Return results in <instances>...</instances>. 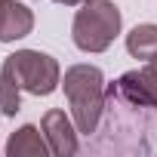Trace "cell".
<instances>
[{"label":"cell","instance_id":"1","mask_svg":"<svg viewBox=\"0 0 157 157\" xmlns=\"http://www.w3.org/2000/svg\"><path fill=\"white\" fill-rule=\"evenodd\" d=\"M62 90L71 108V117L80 136H93L105 114V74L96 65H71L62 77Z\"/></svg>","mask_w":157,"mask_h":157},{"label":"cell","instance_id":"2","mask_svg":"<svg viewBox=\"0 0 157 157\" xmlns=\"http://www.w3.org/2000/svg\"><path fill=\"white\" fill-rule=\"evenodd\" d=\"M123 28V16L114 0H86L80 3L71 25V40L80 52H105Z\"/></svg>","mask_w":157,"mask_h":157},{"label":"cell","instance_id":"3","mask_svg":"<svg viewBox=\"0 0 157 157\" xmlns=\"http://www.w3.org/2000/svg\"><path fill=\"white\" fill-rule=\"evenodd\" d=\"M0 71H6L19 83V90L31 93V96H49L62 83L59 62L49 52H40V49H19V52L6 56L3 65H0Z\"/></svg>","mask_w":157,"mask_h":157},{"label":"cell","instance_id":"4","mask_svg":"<svg viewBox=\"0 0 157 157\" xmlns=\"http://www.w3.org/2000/svg\"><path fill=\"white\" fill-rule=\"evenodd\" d=\"M114 90L129 105L145 108V111H157V56L151 62H145V68L120 74V80L114 83Z\"/></svg>","mask_w":157,"mask_h":157},{"label":"cell","instance_id":"5","mask_svg":"<svg viewBox=\"0 0 157 157\" xmlns=\"http://www.w3.org/2000/svg\"><path fill=\"white\" fill-rule=\"evenodd\" d=\"M40 129L46 136V145L52 154L59 157H68V154H77L80 151V142H77V123L74 117H68L62 108H49L40 120Z\"/></svg>","mask_w":157,"mask_h":157},{"label":"cell","instance_id":"6","mask_svg":"<svg viewBox=\"0 0 157 157\" xmlns=\"http://www.w3.org/2000/svg\"><path fill=\"white\" fill-rule=\"evenodd\" d=\"M34 31V13L19 0H0V43L22 40Z\"/></svg>","mask_w":157,"mask_h":157},{"label":"cell","instance_id":"7","mask_svg":"<svg viewBox=\"0 0 157 157\" xmlns=\"http://www.w3.org/2000/svg\"><path fill=\"white\" fill-rule=\"evenodd\" d=\"M46 151H49V145H46L43 129H37L31 123L19 126L6 142V154H13V157H43Z\"/></svg>","mask_w":157,"mask_h":157},{"label":"cell","instance_id":"8","mask_svg":"<svg viewBox=\"0 0 157 157\" xmlns=\"http://www.w3.org/2000/svg\"><path fill=\"white\" fill-rule=\"evenodd\" d=\"M126 52L132 59H142V62H151L157 56V25L145 22V25H136L129 34H126Z\"/></svg>","mask_w":157,"mask_h":157},{"label":"cell","instance_id":"9","mask_svg":"<svg viewBox=\"0 0 157 157\" xmlns=\"http://www.w3.org/2000/svg\"><path fill=\"white\" fill-rule=\"evenodd\" d=\"M56 3H65V6H80V3H86V0H56Z\"/></svg>","mask_w":157,"mask_h":157}]
</instances>
